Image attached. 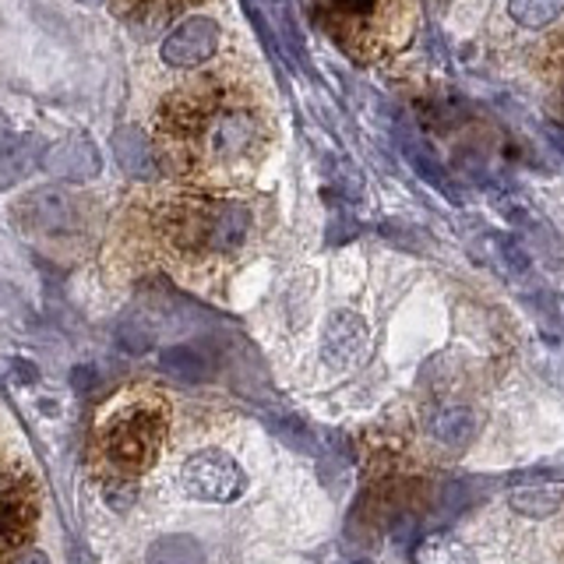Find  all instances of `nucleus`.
Wrapping results in <instances>:
<instances>
[{
  "mask_svg": "<svg viewBox=\"0 0 564 564\" xmlns=\"http://www.w3.org/2000/svg\"><path fill=\"white\" fill-rule=\"evenodd\" d=\"M163 434H166V420L159 405L152 402L123 405V410H117L99 431V455L106 469L117 476L145 473L155 463Z\"/></svg>",
  "mask_w": 564,
  "mask_h": 564,
  "instance_id": "f257e3e1",
  "label": "nucleus"
},
{
  "mask_svg": "<svg viewBox=\"0 0 564 564\" xmlns=\"http://www.w3.org/2000/svg\"><path fill=\"white\" fill-rule=\"evenodd\" d=\"M187 131H198L194 149L208 155V163L216 166H234L247 159L261 141V123L251 110H212V113H194L187 120Z\"/></svg>",
  "mask_w": 564,
  "mask_h": 564,
  "instance_id": "f03ea898",
  "label": "nucleus"
},
{
  "mask_svg": "<svg viewBox=\"0 0 564 564\" xmlns=\"http://www.w3.org/2000/svg\"><path fill=\"white\" fill-rule=\"evenodd\" d=\"M181 487H184V494H191L194 501L226 505V501H237L243 494L247 476L226 452L208 448V452L191 455L181 466Z\"/></svg>",
  "mask_w": 564,
  "mask_h": 564,
  "instance_id": "7ed1b4c3",
  "label": "nucleus"
},
{
  "mask_svg": "<svg viewBox=\"0 0 564 564\" xmlns=\"http://www.w3.org/2000/svg\"><path fill=\"white\" fill-rule=\"evenodd\" d=\"M14 216L29 229H40V234H70V229H78V205L61 187L32 191L29 198L14 208Z\"/></svg>",
  "mask_w": 564,
  "mask_h": 564,
  "instance_id": "20e7f679",
  "label": "nucleus"
},
{
  "mask_svg": "<svg viewBox=\"0 0 564 564\" xmlns=\"http://www.w3.org/2000/svg\"><path fill=\"white\" fill-rule=\"evenodd\" d=\"M219 50V25L212 18H187L163 40V61L170 67H194Z\"/></svg>",
  "mask_w": 564,
  "mask_h": 564,
  "instance_id": "39448f33",
  "label": "nucleus"
},
{
  "mask_svg": "<svg viewBox=\"0 0 564 564\" xmlns=\"http://www.w3.org/2000/svg\"><path fill=\"white\" fill-rule=\"evenodd\" d=\"M43 170L50 176H57V181L85 184V181H93V176H99L102 159H99V149L85 134H70L43 152Z\"/></svg>",
  "mask_w": 564,
  "mask_h": 564,
  "instance_id": "423d86ee",
  "label": "nucleus"
},
{
  "mask_svg": "<svg viewBox=\"0 0 564 564\" xmlns=\"http://www.w3.org/2000/svg\"><path fill=\"white\" fill-rule=\"evenodd\" d=\"M367 343H370V335H367L364 317L352 311H335L332 322L325 325L322 357L328 367L346 370L352 364H360V357L367 352Z\"/></svg>",
  "mask_w": 564,
  "mask_h": 564,
  "instance_id": "0eeeda50",
  "label": "nucleus"
},
{
  "mask_svg": "<svg viewBox=\"0 0 564 564\" xmlns=\"http://www.w3.org/2000/svg\"><path fill=\"white\" fill-rule=\"evenodd\" d=\"M32 522V494L25 476L0 469V554L22 540Z\"/></svg>",
  "mask_w": 564,
  "mask_h": 564,
  "instance_id": "6e6552de",
  "label": "nucleus"
},
{
  "mask_svg": "<svg viewBox=\"0 0 564 564\" xmlns=\"http://www.w3.org/2000/svg\"><path fill=\"white\" fill-rule=\"evenodd\" d=\"M247 234H251V212L240 202H216L208 205L205 226V251L212 254H237Z\"/></svg>",
  "mask_w": 564,
  "mask_h": 564,
  "instance_id": "1a4fd4ad",
  "label": "nucleus"
},
{
  "mask_svg": "<svg viewBox=\"0 0 564 564\" xmlns=\"http://www.w3.org/2000/svg\"><path fill=\"white\" fill-rule=\"evenodd\" d=\"M113 155H117L120 170L128 176H134V181H152V176L159 173V159H155L152 141L138 128H117L113 131Z\"/></svg>",
  "mask_w": 564,
  "mask_h": 564,
  "instance_id": "9d476101",
  "label": "nucleus"
},
{
  "mask_svg": "<svg viewBox=\"0 0 564 564\" xmlns=\"http://www.w3.org/2000/svg\"><path fill=\"white\" fill-rule=\"evenodd\" d=\"M427 431L445 448H469L480 434V420L466 405H445V410H434L427 416Z\"/></svg>",
  "mask_w": 564,
  "mask_h": 564,
  "instance_id": "9b49d317",
  "label": "nucleus"
},
{
  "mask_svg": "<svg viewBox=\"0 0 564 564\" xmlns=\"http://www.w3.org/2000/svg\"><path fill=\"white\" fill-rule=\"evenodd\" d=\"M159 367H163L170 378L187 381V384H198V381L212 378L208 357L194 346H166L163 352H159Z\"/></svg>",
  "mask_w": 564,
  "mask_h": 564,
  "instance_id": "f8f14e48",
  "label": "nucleus"
},
{
  "mask_svg": "<svg viewBox=\"0 0 564 564\" xmlns=\"http://www.w3.org/2000/svg\"><path fill=\"white\" fill-rule=\"evenodd\" d=\"M145 564H208V557L194 536H159L149 546Z\"/></svg>",
  "mask_w": 564,
  "mask_h": 564,
  "instance_id": "ddd939ff",
  "label": "nucleus"
},
{
  "mask_svg": "<svg viewBox=\"0 0 564 564\" xmlns=\"http://www.w3.org/2000/svg\"><path fill=\"white\" fill-rule=\"evenodd\" d=\"M35 163V138H8L0 149V191L14 187Z\"/></svg>",
  "mask_w": 564,
  "mask_h": 564,
  "instance_id": "4468645a",
  "label": "nucleus"
},
{
  "mask_svg": "<svg viewBox=\"0 0 564 564\" xmlns=\"http://www.w3.org/2000/svg\"><path fill=\"white\" fill-rule=\"evenodd\" d=\"M508 505L519 511V516H554V511L564 505V490L561 487H522V490H511Z\"/></svg>",
  "mask_w": 564,
  "mask_h": 564,
  "instance_id": "2eb2a0df",
  "label": "nucleus"
},
{
  "mask_svg": "<svg viewBox=\"0 0 564 564\" xmlns=\"http://www.w3.org/2000/svg\"><path fill=\"white\" fill-rule=\"evenodd\" d=\"M413 564H476V557L466 543L452 536H427L416 546Z\"/></svg>",
  "mask_w": 564,
  "mask_h": 564,
  "instance_id": "dca6fc26",
  "label": "nucleus"
},
{
  "mask_svg": "<svg viewBox=\"0 0 564 564\" xmlns=\"http://www.w3.org/2000/svg\"><path fill=\"white\" fill-rule=\"evenodd\" d=\"M564 8L557 0H511L508 14L516 18L522 29H546L561 14Z\"/></svg>",
  "mask_w": 564,
  "mask_h": 564,
  "instance_id": "f3484780",
  "label": "nucleus"
},
{
  "mask_svg": "<svg viewBox=\"0 0 564 564\" xmlns=\"http://www.w3.org/2000/svg\"><path fill=\"white\" fill-rule=\"evenodd\" d=\"M117 339L128 352H145L155 343V328L149 325V317L141 311H131L123 322L117 325Z\"/></svg>",
  "mask_w": 564,
  "mask_h": 564,
  "instance_id": "a211bd4d",
  "label": "nucleus"
},
{
  "mask_svg": "<svg viewBox=\"0 0 564 564\" xmlns=\"http://www.w3.org/2000/svg\"><path fill=\"white\" fill-rule=\"evenodd\" d=\"M173 14H176V8H163V4L134 8V11H131V32H138L141 40H152V35H155L159 29H163Z\"/></svg>",
  "mask_w": 564,
  "mask_h": 564,
  "instance_id": "6ab92c4d",
  "label": "nucleus"
},
{
  "mask_svg": "<svg viewBox=\"0 0 564 564\" xmlns=\"http://www.w3.org/2000/svg\"><path fill=\"white\" fill-rule=\"evenodd\" d=\"M272 431H279L282 437H286L296 452H314V434L304 420H275Z\"/></svg>",
  "mask_w": 564,
  "mask_h": 564,
  "instance_id": "aec40b11",
  "label": "nucleus"
},
{
  "mask_svg": "<svg viewBox=\"0 0 564 564\" xmlns=\"http://www.w3.org/2000/svg\"><path fill=\"white\" fill-rule=\"evenodd\" d=\"M11 564H50V557L43 551H25V554H18Z\"/></svg>",
  "mask_w": 564,
  "mask_h": 564,
  "instance_id": "412c9836",
  "label": "nucleus"
},
{
  "mask_svg": "<svg viewBox=\"0 0 564 564\" xmlns=\"http://www.w3.org/2000/svg\"><path fill=\"white\" fill-rule=\"evenodd\" d=\"M551 138H554V145H557V152L564 155V131H561V128H551Z\"/></svg>",
  "mask_w": 564,
  "mask_h": 564,
  "instance_id": "4be33fe9",
  "label": "nucleus"
},
{
  "mask_svg": "<svg viewBox=\"0 0 564 564\" xmlns=\"http://www.w3.org/2000/svg\"><path fill=\"white\" fill-rule=\"evenodd\" d=\"M4 141H8V120L0 117V149H4Z\"/></svg>",
  "mask_w": 564,
  "mask_h": 564,
  "instance_id": "5701e85b",
  "label": "nucleus"
}]
</instances>
